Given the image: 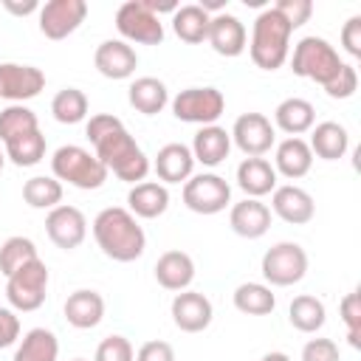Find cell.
<instances>
[{
	"label": "cell",
	"mask_w": 361,
	"mask_h": 361,
	"mask_svg": "<svg viewBox=\"0 0 361 361\" xmlns=\"http://www.w3.org/2000/svg\"><path fill=\"white\" fill-rule=\"evenodd\" d=\"M290 34H293L290 25L274 8L259 11L257 20H254V28H251V42H248V51H251L254 65L262 68V71L282 68L285 59H288Z\"/></svg>",
	"instance_id": "obj_3"
},
{
	"label": "cell",
	"mask_w": 361,
	"mask_h": 361,
	"mask_svg": "<svg viewBox=\"0 0 361 361\" xmlns=\"http://www.w3.org/2000/svg\"><path fill=\"white\" fill-rule=\"evenodd\" d=\"M259 361H290V355L288 353H265Z\"/></svg>",
	"instance_id": "obj_48"
},
{
	"label": "cell",
	"mask_w": 361,
	"mask_h": 361,
	"mask_svg": "<svg viewBox=\"0 0 361 361\" xmlns=\"http://www.w3.org/2000/svg\"><path fill=\"white\" fill-rule=\"evenodd\" d=\"M338 313H341V322L347 324V338H350V344L358 350L361 347V296H358V290H353V293H347L344 299H341V305H338Z\"/></svg>",
	"instance_id": "obj_39"
},
{
	"label": "cell",
	"mask_w": 361,
	"mask_h": 361,
	"mask_svg": "<svg viewBox=\"0 0 361 361\" xmlns=\"http://www.w3.org/2000/svg\"><path fill=\"white\" fill-rule=\"evenodd\" d=\"M271 209L279 220H285L290 226H305L316 214V203H313L310 192H305L302 186H293V183L276 186L271 192Z\"/></svg>",
	"instance_id": "obj_16"
},
{
	"label": "cell",
	"mask_w": 361,
	"mask_h": 361,
	"mask_svg": "<svg viewBox=\"0 0 361 361\" xmlns=\"http://www.w3.org/2000/svg\"><path fill=\"white\" fill-rule=\"evenodd\" d=\"M302 361H338V347L333 338H310L302 347Z\"/></svg>",
	"instance_id": "obj_43"
},
{
	"label": "cell",
	"mask_w": 361,
	"mask_h": 361,
	"mask_svg": "<svg viewBox=\"0 0 361 361\" xmlns=\"http://www.w3.org/2000/svg\"><path fill=\"white\" fill-rule=\"evenodd\" d=\"M93 237H96V245L102 248V254L116 259V262H133L147 248L144 228L121 206H107V209H102L96 214Z\"/></svg>",
	"instance_id": "obj_2"
},
{
	"label": "cell",
	"mask_w": 361,
	"mask_h": 361,
	"mask_svg": "<svg viewBox=\"0 0 361 361\" xmlns=\"http://www.w3.org/2000/svg\"><path fill=\"white\" fill-rule=\"evenodd\" d=\"M358 90V73H355V68L353 65H341V71L336 73V79L330 82V85H324V93L330 96V99H350L353 93Z\"/></svg>",
	"instance_id": "obj_42"
},
{
	"label": "cell",
	"mask_w": 361,
	"mask_h": 361,
	"mask_svg": "<svg viewBox=\"0 0 361 361\" xmlns=\"http://www.w3.org/2000/svg\"><path fill=\"white\" fill-rule=\"evenodd\" d=\"M226 110V96L217 87H186L172 99V116L186 124L209 127Z\"/></svg>",
	"instance_id": "obj_8"
},
{
	"label": "cell",
	"mask_w": 361,
	"mask_h": 361,
	"mask_svg": "<svg viewBox=\"0 0 361 361\" xmlns=\"http://www.w3.org/2000/svg\"><path fill=\"white\" fill-rule=\"evenodd\" d=\"M20 338V319L14 316V310L0 307V350L11 347Z\"/></svg>",
	"instance_id": "obj_46"
},
{
	"label": "cell",
	"mask_w": 361,
	"mask_h": 361,
	"mask_svg": "<svg viewBox=\"0 0 361 361\" xmlns=\"http://www.w3.org/2000/svg\"><path fill=\"white\" fill-rule=\"evenodd\" d=\"M341 59L338 51L324 39V37H302L293 45V56H290V71L302 79H310L316 85H330L336 79V73L341 71Z\"/></svg>",
	"instance_id": "obj_5"
},
{
	"label": "cell",
	"mask_w": 361,
	"mask_h": 361,
	"mask_svg": "<svg viewBox=\"0 0 361 361\" xmlns=\"http://www.w3.org/2000/svg\"><path fill=\"white\" fill-rule=\"evenodd\" d=\"M313 166V152L307 147L305 138H296V135H288L285 141L276 144V155H274V169L288 178V180H299L310 172Z\"/></svg>",
	"instance_id": "obj_20"
},
{
	"label": "cell",
	"mask_w": 361,
	"mask_h": 361,
	"mask_svg": "<svg viewBox=\"0 0 361 361\" xmlns=\"http://www.w3.org/2000/svg\"><path fill=\"white\" fill-rule=\"evenodd\" d=\"M245 39H248L245 25L234 14L220 11V14L212 17L206 42L214 48V54H220V56H240L245 51Z\"/></svg>",
	"instance_id": "obj_19"
},
{
	"label": "cell",
	"mask_w": 361,
	"mask_h": 361,
	"mask_svg": "<svg viewBox=\"0 0 361 361\" xmlns=\"http://www.w3.org/2000/svg\"><path fill=\"white\" fill-rule=\"evenodd\" d=\"M87 17L85 0H48L39 6V31L48 39H65L73 34Z\"/></svg>",
	"instance_id": "obj_11"
},
{
	"label": "cell",
	"mask_w": 361,
	"mask_h": 361,
	"mask_svg": "<svg viewBox=\"0 0 361 361\" xmlns=\"http://www.w3.org/2000/svg\"><path fill=\"white\" fill-rule=\"evenodd\" d=\"M51 113L59 124H79L87 116V96L79 87H62L51 102Z\"/></svg>",
	"instance_id": "obj_37"
},
{
	"label": "cell",
	"mask_w": 361,
	"mask_h": 361,
	"mask_svg": "<svg viewBox=\"0 0 361 361\" xmlns=\"http://www.w3.org/2000/svg\"><path fill=\"white\" fill-rule=\"evenodd\" d=\"M45 231L51 237V243L62 251H73L85 243L87 237V220L76 206H56L48 212L45 217Z\"/></svg>",
	"instance_id": "obj_14"
},
{
	"label": "cell",
	"mask_w": 361,
	"mask_h": 361,
	"mask_svg": "<svg viewBox=\"0 0 361 361\" xmlns=\"http://www.w3.org/2000/svg\"><path fill=\"white\" fill-rule=\"evenodd\" d=\"M127 99H130V104H133L138 113L155 116V113H161V110L166 107L169 90H166V85H164L161 79H155V76H141V79H135V82L130 85Z\"/></svg>",
	"instance_id": "obj_29"
},
{
	"label": "cell",
	"mask_w": 361,
	"mask_h": 361,
	"mask_svg": "<svg viewBox=\"0 0 361 361\" xmlns=\"http://www.w3.org/2000/svg\"><path fill=\"white\" fill-rule=\"evenodd\" d=\"M45 87V73L34 65L20 62H0V99H8L11 104H23Z\"/></svg>",
	"instance_id": "obj_12"
},
{
	"label": "cell",
	"mask_w": 361,
	"mask_h": 361,
	"mask_svg": "<svg viewBox=\"0 0 361 361\" xmlns=\"http://www.w3.org/2000/svg\"><path fill=\"white\" fill-rule=\"evenodd\" d=\"M23 200L31 209H56L62 203V183L54 175H34L23 183Z\"/></svg>",
	"instance_id": "obj_34"
},
{
	"label": "cell",
	"mask_w": 361,
	"mask_h": 361,
	"mask_svg": "<svg viewBox=\"0 0 361 361\" xmlns=\"http://www.w3.org/2000/svg\"><path fill=\"white\" fill-rule=\"evenodd\" d=\"M135 361H175V350H172V344L155 338V341H147L138 347Z\"/></svg>",
	"instance_id": "obj_45"
},
{
	"label": "cell",
	"mask_w": 361,
	"mask_h": 361,
	"mask_svg": "<svg viewBox=\"0 0 361 361\" xmlns=\"http://www.w3.org/2000/svg\"><path fill=\"white\" fill-rule=\"evenodd\" d=\"M127 203H130V214L133 217H144V220H155L161 217L166 209H169V192L164 183L158 180H141L130 189L127 195Z\"/></svg>",
	"instance_id": "obj_24"
},
{
	"label": "cell",
	"mask_w": 361,
	"mask_h": 361,
	"mask_svg": "<svg viewBox=\"0 0 361 361\" xmlns=\"http://www.w3.org/2000/svg\"><path fill=\"white\" fill-rule=\"evenodd\" d=\"M31 259H37V245L28 237H8L0 245V274L3 276H11L20 265H25Z\"/></svg>",
	"instance_id": "obj_38"
},
{
	"label": "cell",
	"mask_w": 361,
	"mask_h": 361,
	"mask_svg": "<svg viewBox=\"0 0 361 361\" xmlns=\"http://www.w3.org/2000/svg\"><path fill=\"white\" fill-rule=\"evenodd\" d=\"M6 158L14 166H37L45 158V135L39 130L6 141Z\"/></svg>",
	"instance_id": "obj_35"
},
{
	"label": "cell",
	"mask_w": 361,
	"mask_h": 361,
	"mask_svg": "<svg viewBox=\"0 0 361 361\" xmlns=\"http://www.w3.org/2000/svg\"><path fill=\"white\" fill-rule=\"evenodd\" d=\"M51 172H54V178L59 183L65 180V183H71L76 189H85V192L99 189L107 180V169L96 158V152H90L85 147H76V144H65V147H59L54 152Z\"/></svg>",
	"instance_id": "obj_4"
},
{
	"label": "cell",
	"mask_w": 361,
	"mask_h": 361,
	"mask_svg": "<svg viewBox=\"0 0 361 361\" xmlns=\"http://www.w3.org/2000/svg\"><path fill=\"white\" fill-rule=\"evenodd\" d=\"M93 65L104 79H130L138 68V54L124 39H104L93 54Z\"/></svg>",
	"instance_id": "obj_17"
},
{
	"label": "cell",
	"mask_w": 361,
	"mask_h": 361,
	"mask_svg": "<svg viewBox=\"0 0 361 361\" xmlns=\"http://www.w3.org/2000/svg\"><path fill=\"white\" fill-rule=\"evenodd\" d=\"M234 307L248 316H268L276 307V296L262 282H243L234 290Z\"/></svg>",
	"instance_id": "obj_33"
},
{
	"label": "cell",
	"mask_w": 361,
	"mask_h": 361,
	"mask_svg": "<svg viewBox=\"0 0 361 361\" xmlns=\"http://www.w3.org/2000/svg\"><path fill=\"white\" fill-rule=\"evenodd\" d=\"M45 293H48V265L39 257L20 265L11 276H6V299L20 313H31L42 307Z\"/></svg>",
	"instance_id": "obj_6"
},
{
	"label": "cell",
	"mask_w": 361,
	"mask_h": 361,
	"mask_svg": "<svg viewBox=\"0 0 361 361\" xmlns=\"http://www.w3.org/2000/svg\"><path fill=\"white\" fill-rule=\"evenodd\" d=\"M288 319H290V324H293L299 333H316V330L324 327L327 310H324V302H322V299H316V296H310V293H302V296H296V299L290 302Z\"/></svg>",
	"instance_id": "obj_31"
},
{
	"label": "cell",
	"mask_w": 361,
	"mask_h": 361,
	"mask_svg": "<svg viewBox=\"0 0 361 361\" xmlns=\"http://www.w3.org/2000/svg\"><path fill=\"white\" fill-rule=\"evenodd\" d=\"M87 138L96 147V158L104 164L107 172H113L124 183H141L149 172V158L135 144V138L127 133L118 116L113 113H96L87 121Z\"/></svg>",
	"instance_id": "obj_1"
},
{
	"label": "cell",
	"mask_w": 361,
	"mask_h": 361,
	"mask_svg": "<svg viewBox=\"0 0 361 361\" xmlns=\"http://www.w3.org/2000/svg\"><path fill=\"white\" fill-rule=\"evenodd\" d=\"M189 149H192V158L200 161L203 166H217L231 152V135H228L226 127L209 124V127H200L195 133V141H192Z\"/></svg>",
	"instance_id": "obj_23"
},
{
	"label": "cell",
	"mask_w": 361,
	"mask_h": 361,
	"mask_svg": "<svg viewBox=\"0 0 361 361\" xmlns=\"http://www.w3.org/2000/svg\"><path fill=\"white\" fill-rule=\"evenodd\" d=\"M271 8L290 25V31L293 28H302L310 20V14H313V3L310 0H279Z\"/></svg>",
	"instance_id": "obj_40"
},
{
	"label": "cell",
	"mask_w": 361,
	"mask_h": 361,
	"mask_svg": "<svg viewBox=\"0 0 361 361\" xmlns=\"http://www.w3.org/2000/svg\"><path fill=\"white\" fill-rule=\"evenodd\" d=\"M237 186L245 192V197H262L276 189V169L265 158H245L237 166Z\"/></svg>",
	"instance_id": "obj_26"
},
{
	"label": "cell",
	"mask_w": 361,
	"mask_h": 361,
	"mask_svg": "<svg viewBox=\"0 0 361 361\" xmlns=\"http://www.w3.org/2000/svg\"><path fill=\"white\" fill-rule=\"evenodd\" d=\"M274 121H276V127H279L282 133L299 138L302 133L313 130V124H316V110H313V104H310L307 99L290 96V99H285V102L276 104Z\"/></svg>",
	"instance_id": "obj_27"
},
{
	"label": "cell",
	"mask_w": 361,
	"mask_h": 361,
	"mask_svg": "<svg viewBox=\"0 0 361 361\" xmlns=\"http://www.w3.org/2000/svg\"><path fill=\"white\" fill-rule=\"evenodd\" d=\"M39 130V121H37V113L25 104H8L0 110V141H11V138H20L25 133H34Z\"/></svg>",
	"instance_id": "obj_36"
},
{
	"label": "cell",
	"mask_w": 361,
	"mask_h": 361,
	"mask_svg": "<svg viewBox=\"0 0 361 361\" xmlns=\"http://www.w3.org/2000/svg\"><path fill=\"white\" fill-rule=\"evenodd\" d=\"M116 28L124 39L138 45H161L164 42V23L158 14L149 11L144 0H127L116 11Z\"/></svg>",
	"instance_id": "obj_9"
},
{
	"label": "cell",
	"mask_w": 361,
	"mask_h": 361,
	"mask_svg": "<svg viewBox=\"0 0 361 361\" xmlns=\"http://www.w3.org/2000/svg\"><path fill=\"white\" fill-rule=\"evenodd\" d=\"M155 279L166 290H186L195 279V262L186 251H164L155 262Z\"/></svg>",
	"instance_id": "obj_22"
},
{
	"label": "cell",
	"mask_w": 361,
	"mask_h": 361,
	"mask_svg": "<svg viewBox=\"0 0 361 361\" xmlns=\"http://www.w3.org/2000/svg\"><path fill=\"white\" fill-rule=\"evenodd\" d=\"M183 203L195 214H217L231 203V186L214 172L192 175L183 183Z\"/></svg>",
	"instance_id": "obj_10"
},
{
	"label": "cell",
	"mask_w": 361,
	"mask_h": 361,
	"mask_svg": "<svg viewBox=\"0 0 361 361\" xmlns=\"http://www.w3.org/2000/svg\"><path fill=\"white\" fill-rule=\"evenodd\" d=\"M259 271H262L268 285H276V288L296 285L307 274V254L299 243H288V240L276 243L262 254Z\"/></svg>",
	"instance_id": "obj_7"
},
{
	"label": "cell",
	"mask_w": 361,
	"mask_h": 361,
	"mask_svg": "<svg viewBox=\"0 0 361 361\" xmlns=\"http://www.w3.org/2000/svg\"><path fill=\"white\" fill-rule=\"evenodd\" d=\"M192 169H195V158H192V149L186 144H164L155 155V175L164 180V183H186L192 178Z\"/></svg>",
	"instance_id": "obj_25"
},
{
	"label": "cell",
	"mask_w": 361,
	"mask_h": 361,
	"mask_svg": "<svg viewBox=\"0 0 361 361\" xmlns=\"http://www.w3.org/2000/svg\"><path fill=\"white\" fill-rule=\"evenodd\" d=\"M56 355H59L56 336L45 327H34L23 336V341L14 353V361H56Z\"/></svg>",
	"instance_id": "obj_32"
},
{
	"label": "cell",
	"mask_w": 361,
	"mask_h": 361,
	"mask_svg": "<svg viewBox=\"0 0 361 361\" xmlns=\"http://www.w3.org/2000/svg\"><path fill=\"white\" fill-rule=\"evenodd\" d=\"M3 6H6V11L17 14V17H25V14H31V11H37V8H39V3H37V0H25V3H17V0H3Z\"/></svg>",
	"instance_id": "obj_47"
},
{
	"label": "cell",
	"mask_w": 361,
	"mask_h": 361,
	"mask_svg": "<svg viewBox=\"0 0 361 361\" xmlns=\"http://www.w3.org/2000/svg\"><path fill=\"white\" fill-rule=\"evenodd\" d=\"M93 361H135V353H133V344L124 336H107L96 347Z\"/></svg>",
	"instance_id": "obj_41"
},
{
	"label": "cell",
	"mask_w": 361,
	"mask_h": 361,
	"mask_svg": "<svg viewBox=\"0 0 361 361\" xmlns=\"http://www.w3.org/2000/svg\"><path fill=\"white\" fill-rule=\"evenodd\" d=\"M228 226L234 234H240L245 240H259L271 228V209L257 197H245L231 206Z\"/></svg>",
	"instance_id": "obj_18"
},
{
	"label": "cell",
	"mask_w": 361,
	"mask_h": 361,
	"mask_svg": "<svg viewBox=\"0 0 361 361\" xmlns=\"http://www.w3.org/2000/svg\"><path fill=\"white\" fill-rule=\"evenodd\" d=\"M65 319L76 330H90L104 319V299L90 288H79L65 299Z\"/></svg>",
	"instance_id": "obj_21"
},
{
	"label": "cell",
	"mask_w": 361,
	"mask_h": 361,
	"mask_svg": "<svg viewBox=\"0 0 361 361\" xmlns=\"http://www.w3.org/2000/svg\"><path fill=\"white\" fill-rule=\"evenodd\" d=\"M307 147L322 161H338L350 149V133L338 121H322V124L313 127V135H310Z\"/></svg>",
	"instance_id": "obj_28"
},
{
	"label": "cell",
	"mask_w": 361,
	"mask_h": 361,
	"mask_svg": "<svg viewBox=\"0 0 361 361\" xmlns=\"http://www.w3.org/2000/svg\"><path fill=\"white\" fill-rule=\"evenodd\" d=\"M341 45L353 59H361V17L353 14L341 28Z\"/></svg>",
	"instance_id": "obj_44"
},
{
	"label": "cell",
	"mask_w": 361,
	"mask_h": 361,
	"mask_svg": "<svg viewBox=\"0 0 361 361\" xmlns=\"http://www.w3.org/2000/svg\"><path fill=\"white\" fill-rule=\"evenodd\" d=\"M231 141L248 158H262L274 147V124L262 113H243L231 127Z\"/></svg>",
	"instance_id": "obj_13"
},
{
	"label": "cell",
	"mask_w": 361,
	"mask_h": 361,
	"mask_svg": "<svg viewBox=\"0 0 361 361\" xmlns=\"http://www.w3.org/2000/svg\"><path fill=\"white\" fill-rule=\"evenodd\" d=\"M73 361H85V358H73Z\"/></svg>",
	"instance_id": "obj_50"
},
{
	"label": "cell",
	"mask_w": 361,
	"mask_h": 361,
	"mask_svg": "<svg viewBox=\"0 0 361 361\" xmlns=\"http://www.w3.org/2000/svg\"><path fill=\"white\" fill-rule=\"evenodd\" d=\"M212 316H214V307H212L206 293H197V290L175 293V299H172V322H175L178 330L200 333V330H206L212 324Z\"/></svg>",
	"instance_id": "obj_15"
},
{
	"label": "cell",
	"mask_w": 361,
	"mask_h": 361,
	"mask_svg": "<svg viewBox=\"0 0 361 361\" xmlns=\"http://www.w3.org/2000/svg\"><path fill=\"white\" fill-rule=\"evenodd\" d=\"M209 23H212V14H206L197 3L178 6V11L172 14V31L178 34V39L189 45H197L209 37Z\"/></svg>",
	"instance_id": "obj_30"
},
{
	"label": "cell",
	"mask_w": 361,
	"mask_h": 361,
	"mask_svg": "<svg viewBox=\"0 0 361 361\" xmlns=\"http://www.w3.org/2000/svg\"><path fill=\"white\" fill-rule=\"evenodd\" d=\"M3 164H6V152L0 149V172H3Z\"/></svg>",
	"instance_id": "obj_49"
}]
</instances>
